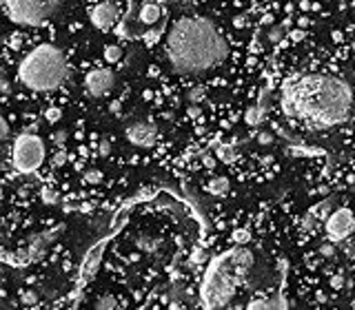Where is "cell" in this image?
Here are the masks:
<instances>
[{
  "label": "cell",
  "mask_w": 355,
  "mask_h": 310,
  "mask_svg": "<svg viewBox=\"0 0 355 310\" xmlns=\"http://www.w3.org/2000/svg\"><path fill=\"white\" fill-rule=\"evenodd\" d=\"M351 109L353 89L335 75H293L282 84V111L311 128L338 126Z\"/></svg>",
  "instance_id": "1"
},
{
  "label": "cell",
  "mask_w": 355,
  "mask_h": 310,
  "mask_svg": "<svg viewBox=\"0 0 355 310\" xmlns=\"http://www.w3.org/2000/svg\"><path fill=\"white\" fill-rule=\"evenodd\" d=\"M167 60L176 73L193 75L215 69L229 56V45L205 16H180L164 42Z\"/></svg>",
  "instance_id": "2"
},
{
  "label": "cell",
  "mask_w": 355,
  "mask_h": 310,
  "mask_svg": "<svg viewBox=\"0 0 355 310\" xmlns=\"http://www.w3.org/2000/svg\"><path fill=\"white\" fill-rule=\"evenodd\" d=\"M253 261V252L240 244L209 259L200 286V306L211 310L229 306L238 293V286L249 277Z\"/></svg>",
  "instance_id": "3"
},
{
  "label": "cell",
  "mask_w": 355,
  "mask_h": 310,
  "mask_svg": "<svg viewBox=\"0 0 355 310\" xmlns=\"http://www.w3.org/2000/svg\"><path fill=\"white\" fill-rule=\"evenodd\" d=\"M67 58L51 42L34 47L18 64V80L29 91H54L67 78Z\"/></svg>",
  "instance_id": "4"
},
{
  "label": "cell",
  "mask_w": 355,
  "mask_h": 310,
  "mask_svg": "<svg viewBox=\"0 0 355 310\" xmlns=\"http://www.w3.org/2000/svg\"><path fill=\"white\" fill-rule=\"evenodd\" d=\"M63 7V0H2L4 16L13 25L38 27L54 18Z\"/></svg>",
  "instance_id": "5"
},
{
  "label": "cell",
  "mask_w": 355,
  "mask_h": 310,
  "mask_svg": "<svg viewBox=\"0 0 355 310\" xmlns=\"http://www.w3.org/2000/svg\"><path fill=\"white\" fill-rule=\"evenodd\" d=\"M45 162V142L36 133H20L11 142V166L16 173L31 175Z\"/></svg>",
  "instance_id": "6"
},
{
  "label": "cell",
  "mask_w": 355,
  "mask_h": 310,
  "mask_svg": "<svg viewBox=\"0 0 355 310\" xmlns=\"http://www.w3.org/2000/svg\"><path fill=\"white\" fill-rule=\"evenodd\" d=\"M324 231L331 242H347L355 231V215L351 208L342 206L324 219Z\"/></svg>",
  "instance_id": "7"
},
{
  "label": "cell",
  "mask_w": 355,
  "mask_h": 310,
  "mask_svg": "<svg viewBox=\"0 0 355 310\" xmlns=\"http://www.w3.org/2000/svg\"><path fill=\"white\" fill-rule=\"evenodd\" d=\"M116 84V73L111 69H93L84 78V91L91 98H102L113 89Z\"/></svg>",
  "instance_id": "8"
},
{
  "label": "cell",
  "mask_w": 355,
  "mask_h": 310,
  "mask_svg": "<svg viewBox=\"0 0 355 310\" xmlns=\"http://www.w3.org/2000/svg\"><path fill=\"white\" fill-rule=\"evenodd\" d=\"M127 140L140 149H151L158 142V126L151 122H134L127 126Z\"/></svg>",
  "instance_id": "9"
},
{
  "label": "cell",
  "mask_w": 355,
  "mask_h": 310,
  "mask_svg": "<svg viewBox=\"0 0 355 310\" xmlns=\"http://www.w3.org/2000/svg\"><path fill=\"white\" fill-rule=\"evenodd\" d=\"M63 231H65V224H58V226L47 228V231H42V233H38V235H34V240H31L29 246H27V255H29V261L45 257V255H47V248H49L56 240H58Z\"/></svg>",
  "instance_id": "10"
},
{
  "label": "cell",
  "mask_w": 355,
  "mask_h": 310,
  "mask_svg": "<svg viewBox=\"0 0 355 310\" xmlns=\"http://www.w3.org/2000/svg\"><path fill=\"white\" fill-rule=\"evenodd\" d=\"M89 18H91V25L96 27V29H102V31L111 29V27L116 25V20H118L116 2H111V0H107V2H98L96 7L91 9Z\"/></svg>",
  "instance_id": "11"
},
{
  "label": "cell",
  "mask_w": 355,
  "mask_h": 310,
  "mask_svg": "<svg viewBox=\"0 0 355 310\" xmlns=\"http://www.w3.org/2000/svg\"><path fill=\"white\" fill-rule=\"evenodd\" d=\"M267 113H269V89H262L260 91V100L255 104H251L247 113H244V122L249 126H260L267 120Z\"/></svg>",
  "instance_id": "12"
},
{
  "label": "cell",
  "mask_w": 355,
  "mask_h": 310,
  "mask_svg": "<svg viewBox=\"0 0 355 310\" xmlns=\"http://www.w3.org/2000/svg\"><path fill=\"white\" fill-rule=\"evenodd\" d=\"M107 242H109V237H107V240H102L100 244H96L91 250L87 252V257H84V261H82V268H80L82 279H91L93 275L98 273V268H100V261H102V250H105Z\"/></svg>",
  "instance_id": "13"
},
{
  "label": "cell",
  "mask_w": 355,
  "mask_h": 310,
  "mask_svg": "<svg viewBox=\"0 0 355 310\" xmlns=\"http://www.w3.org/2000/svg\"><path fill=\"white\" fill-rule=\"evenodd\" d=\"M138 18H140L142 25H149V27L155 25V22L162 18V7H160V4H155V2H144L140 7Z\"/></svg>",
  "instance_id": "14"
},
{
  "label": "cell",
  "mask_w": 355,
  "mask_h": 310,
  "mask_svg": "<svg viewBox=\"0 0 355 310\" xmlns=\"http://www.w3.org/2000/svg\"><path fill=\"white\" fill-rule=\"evenodd\" d=\"M215 155H217V160L224 162V164H233V162L238 160V149H235L233 144H217Z\"/></svg>",
  "instance_id": "15"
},
{
  "label": "cell",
  "mask_w": 355,
  "mask_h": 310,
  "mask_svg": "<svg viewBox=\"0 0 355 310\" xmlns=\"http://www.w3.org/2000/svg\"><path fill=\"white\" fill-rule=\"evenodd\" d=\"M136 246H138L142 252H149V255H153V252L158 250L160 246H162V242H160V240H153V237H149V235H138V240H136Z\"/></svg>",
  "instance_id": "16"
},
{
  "label": "cell",
  "mask_w": 355,
  "mask_h": 310,
  "mask_svg": "<svg viewBox=\"0 0 355 310\" xmlns=\"http://www.w3.org/2000/svg\"><path fill=\"white\" fill-rule=\"evenodd\" d=\"M229 188H231V184H229V180L226 178H213L211 182H209V193L211 195H217V197H222V195H226L229 193Z\"/></svg>",
  "instance_id": "17"
},
{
  "label": "cell",
  "mask_w": 355,
  "mask_h": 310,
  "mask_svg": "<svg viewBox=\"0 0 355 310\" xmlns=\"http://www.w3.org/2000/svg\"><path fill=\"white\" fill-rule=\"evenodd\" d=\"M331 206H333V199L326 197V199H322L320 204H315V206L311 208V213H313V215L318 217V219H326V217L331 215V213H333V211H331Z\"/></svg>",
  "instance_id": "18"
},
{
  "label": "cell",
  "mask_w": 355,
  "mask_h": 310,
  "mask_svg": "<svg viewBox=\"0 0 355 310\" xmlns=\"http://www.w3.org/2000/svg\"><path fill=\"white\" fill-rule=\"evenodd\" d=\"M40 199L45 204H49V206H54V204L60 202V195H58V190H54L51 186H42L40 188Z\"/></svg>",
  "instance_id": "19"
},
{
  "label": "cell",
  "mask_w": 355,
  "mask_h": 310,
  "mask_svg": "<svg viewBox=\"0 0 355 310\" xmlns=\"http://www.w3.org/2000/svg\"><path fill=\"white\" fill-rule=\"evenodd\" d=\"M96 308H100V310H116L118 308V299L113 297V295H100V297L96 299Z\"/></svg>",
  "instance_id": "20"
},
{
  "label": "cell",
  "mask_w": 355,
  "mask_h": 310,
  "mask_svg": "<svg viewBox=\"0 0 355 310\" xmlns=\"http://www.w3.org/2000/svg\"><path fill=\"white\" fill-rule=\"evenodd\" d=\"M284 29H286V25H273L271 29H269V33H267L269 42H273V45L282 42L284 40Z\"/></svg>",
  "instance_id": "21"
},
{
  "label": "cell",
  "mask_w": 355,
  "mask_h": 310,
  "mask_svg": "<svg viewBox=\"0 0 355 310\" xmlns=\"http://www.w3.org/2000/svg\"><path fill=\"white\" fill-rule=\"evenodd\" d=\"M205 98H207V89L202 87V84H198V87H193L191 91H189V102L191 104H200Z\"/></svg>",
  "instance_id": "22"
},
{
  "label": "cell",
  "mask_w": 355,
  "mask_h": 310,
  "mask_svg": "<svg viewBox=\"0 0 355 310\" xmlns=\"http://www.w3.org/2000/svg\"><path fill=\"white\" fill-rule=\"evenodd\" d=\"M122 58V49L118 45H107L105 47V60L107 62H118Z\"/></svg>",
  "instance_id": "23"
},
{
  "label": "cell",
  "mask_w": 355,
  "mask_h": 310,
  "mask_svg": "<svg viewBox=\"0 0 355 310\" xmlns=\"http://www.w3.org/2000/svg\"><path fill=\"white\" fill-rule=\"evenodd\" d=\"M249 240H251L249 228H235V231H233V242H235V244L244 246V244H249Z\"/></svg>",
  "instance_id": "24"
},
{
  "label": "cell",
  "mask_w": 355,
  "mask_h": 310,
  "mask_svg": "<svg viewBox=\"0 0 355 310\" xmlns=\"http://www.w3.org/2000/svg\"><path fill=\"white\" fill-rule=\"evenodd\" d=\"M315 222H318V217H315L313 215V213H306V215L304 217H302V222H300V228H302V231H304V233H309V231H313V228H315Z\"/></svg>",
  "instance_id": "25"
},
{
  "label": "cell",
  "mask_w": 355,
  "mask_h": 310,
  "mask_svg": "<svg viewBox=\"0 0 355 310\" xmlns=\"http://www.w3.org/2000/svg\"><path fill=\"white\" fill-rule=\"evenodd\" d=\"M84 182H87V184H100L102 182V173L98 169L84 171Z\"/></svg>",
  "instance_id": "26"
},
{
  "label": "cell",
  "mask_w": 355,
  "mask_h": 310,
  "mask_svg": "<svg viewBox=\"0 0 355 310\" xmlns=\"http://www.w3.org/2000/svg\"><path fill=\"white\" fill-rule=\"evenodd\" d=\"M45 118H47V122L54 124V122H58L60 118H63V111H60L58 107H51V109H47L45 111Z\"/></svg>",
  "instance_id": "27"
},
{
  "label": "cell",
  "mask_w": 355,
  "mask_h": 310,
  "mask_svg": "<svg viewBox=\"0 0 355 310\" xmlns=\"http://www.w3.org/2000/svg\"><path fill=\"white\" fill-rule=\"evenodd\" d=\"M202 261H209V257H207L205 248H196L191 252V264H202Z\"/></svg>",
  "instance_id": "28"
},
{
  "label": "cell",
  "mask_w": 355,
  "mask_h": 310,
  "mask_svg": "<svg viewBox=\"0 0 355 310\" xmlns=\"http://www.w3.org/2000/svg\"><path fill=\"white\" fill-rule=\"evenodd\" d=\"M51 162H54V166H65V164H67V151L60 146V149L54 153V160H51Z\"/></svg>",
  "instance_id": "29"
},
{
  "label": "cell",
  "mask_w": 355,
  "mask_h": 310,
  "mask_svg": "<svg viewBox=\"0 0 355 310\" xmlns=\"http://www.w3.org/2000/svg\"><path fill=\"white\" fill-rule=\"evenodd\" d=\"M318 252H320L322 257H333L338 250H335V244H333V242H326V244H322V246L318 248Z\"/></svg>",
  "instance_id": "30"
},
{
  "label": "cell",
  "mask_w": 355,
  "mask_h": 310,
  "mask_svg": "<svg viewBox=\"0 0 355 310\" xmlns=\"http://www.w3.org/2000/svg\"><path fill=\"white\" fill-rule=\"evenodd\" d=\"M273 133L271 131H260L258 133V144H262V146H269V144H273Z\"/></svg>",
  "instance_id": "31"
},
{
  "label": "cell",
  "mask_w": 355,
  "mask_h": 310,
  "mask_svg": "<svg viewBox=\"0 0 355 310\" xmlns=\"http://www.w3.org/2000/svg\"><path fill=\"white\" fill-rule=\"evenodd\" d=\"M144 42H146L149 47H153L155 42H160V31H158V29L146 31V33H144Z\"/></svg>",
  "instance_id": "32"
},
{
  "label": "cell",
  "mask_w": 355,
  "mask_h": 310,
  "mask_svg": "<svg viewBox=\"0 0 355 310\" xmlns=\"http://www.w3.org/2000/svg\"><path fill=\"white\" fill-rule=\"evenodd\" d=\"M67 137H69L67 131H56V133H54V144H56V146H63L65 142H67Z\"/></svg>",
  "instance_id": "33"
},
{
  "label": "cell",
  "mask_w": 355,
  "mask_h": 310,
  "mask_svg": "<svg viewBox=\"0 0 355 310\" xmlns=\"http://www.w3.org/2000/svg\"><path fill=\"white\" fill-rule=\"evenodd\" d=\"M200 157H202V164H205L207 169H213V166H215V160H213V155L209 153V151H202Z\"/></svg>",
  "instance_id": "34"
},
{
  "label": "cell",
  "mask_w": 355,
  "mask_h": 310,
  "mask_svg": "<svg viewBox=\"0 0 355 310\" xmlns=\"http://www.w3.org/2000/svg\"><path fill=\"white\" fill-rule=\"evenodd\" d=\"M9 135H11V131H9V122L2 118V120H0V137H2V140L7 142V140H9Z\"/></svg>",
  "instance_id": "35"
},
{
  "label": "cell",
  "mask_w": 355,
  "mask_h": 310,
  "mask_svg": "<svg viewBox=\"0 0 355 310\" xmlns=\"http://www.w3.org/2000/svg\"><path fill=\"white\" fill-rule=\"evenodd\" d=\"M344 255L351 257V259H355V242H353V240H347V242H344Z\"/></svg>",
  "instance_id": "36"
},
{
  "label": "cell",
  "mask_w": 355,
  "mask_h": 310,
  "mask_svg": "<svg viewBox=\"0 0 355 310\" xmlns=\"http://www.w3.org/2000/svg\"><path fill=\"white\" fill-rule=\"evenodd\" d=\"M98 153H100L102 157L109 155V153H111V144H109L107 140H100V142H98Z\"/></svg>",
  "instance_id": "37"
},
{
  "label": "cell",
  "mask_w": 355,
  "mask_h": 310,
  "mask_svg": "<svg viewBox=\"0 0 355 310\" xmlns=\"http://www.w3.org/2000/svg\"><path fill=\"white\" fill-rule=\"evenodd\" d=\"M331 286H333L335 290H340L344 286V275L342 273H338V275H333V277H331Z\"/></svg>",
  "instance_id": "38"
},
{
  "label": "cell",
  "mask_w": 355,
  "mask_h": 310,
  "mask_svg": "<svg viewBox=\"0 0 355 310\" xmlns=\"http://www.w3.org/2000/svg\"><path fill=\"white\" fill-rule=\"evenodd\" d=\"M22 302L29 304V306H31V304H36V302H38V295L34 293V290H27V293L22 295Z\"/></svg>",
  "instance_id": "39"
},
{
  "label": "cell",
  "mask_w": 355,
  "mask_h": 310,
  "mask_svg": "<svg viewBox=\"0 0 355 310\" xmlns=\"http://www.w3.org/2000/svg\"><path fill=\"white\" fill-rule=\"evenodd\" d=\"M233 27H235V29H242V27H247V16H244V13L235 16L233 18Z\"/></svg>",
  "instance_id": "40"
},
{
  "label": "cell",
  "mask_w": 355,
  "mask_h": 310,
  "mask_svg": "<svg viewBox=\"0 0 355 310\" xmlns=\"http://www.w3.org/2000/svg\"><path fill=\"white\" fill-rule=\"evenodd\" d=\"M109 111H111V113H116V116H118V113L122 111V102H118V100H113V102L109 104Z\"/></svg>",
  "instance_id": "41"
},
{
  "label": "cell",
  "mask_w": 355,
  "mask_h": 310,
  "mask_svg": "<svg viewBox=\"0 0 355 310\" xmlns=\"http://www.w3.org/2000/svg\"><path fill=\"white\" fill-rule=\"evenodd\" d=\"M302 36H304V33H302V29H293V31H291V40H295V42H300Z\"/></svg>",
  "instance_id": "42"
},
{
  "label": "cell",
  "mask_w": 355,
  "mask_h": 310,
  "mask_svg": "<svg viewBox=\"0 0 355 310\" xmlns=\"http://www.w3.org/2000/svg\"><path fill=\"white\" fill-rule=\"evenodd\" d=\"M200 107H196V104H191V109H189V116H191V118H198V116H200Z\"/></svg>",
  "instance_id": "43"
},
{
  "label": "cell",
  "mask_w": 355,
  "mask_h": 310,
  "mask_svg": "<svg viewBox=\"0 0 355 310\" xmlns=\"http://www.w3.org/2000/svg\"><path fill=\"white\" fill-rule=\"evenodd\" d=\"M351 188H353V190H355V184H353V186H351Z\"/></svg>",
  "instance_id": "44"
}]
</instances>
